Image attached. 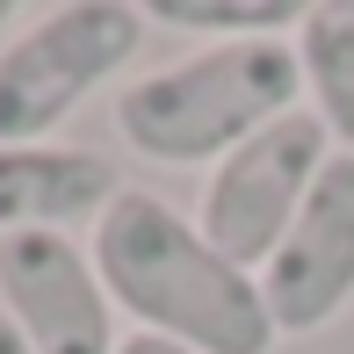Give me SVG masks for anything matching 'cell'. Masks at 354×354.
<instances>
[{
  "label": "cell",
  "mask_w": 354,
  "mask_h": 354,
  "mask_svg": "<svg viewBox=\"0 0 354 354\" xmlns=\"http://www.w3.org/2000/svg\"><path fill=\"white\" fill-rule=\"evenodd\" d=\"M0 354H37V347H29V340H22V333H15V326H8V318H0Z\"/></svg>",
  "instance_id": "8fae6325"
},
{
  "label": "cell",
  "mask_w": 354,
  "mask_h": 354,
  "mask_svg": "<svg viewBox=\"0 0 354 354\" xmlns=\"http://www.w3.org/2000/svg\"><path fill=\"white\" fill-rule=\"evenodd\" d=\"M159 29H203L210 44H253V37H297V0H152Z\"/></svg>",
  "instance_id": "9c48e42d"
},
{
  "label": "cell",
  "mask_w": 354,
  "mask_h": 354,
  "mask_svg": "<svg viewBox=\"0 0 354 354\" xmlns=\"http://www.w3.org/2000/svg\"><path fill=\"white\" fill-rule=\"evenodd\" d=\"M289 51H297L304 109L326 123L333 152H354V8H347V0H318V8H304Z\"/></svg>",
  "instance_id": "ba28073f"
},
{
  "label": "cell",
  "mask_w": 354,
  "mask_h": 354,
  "mask_svg": "<svg viewBox=\"0 0 354 354\" xmlns=\"http://www.w3.org/2000/svg\"><path fill=\"white\" fill-rule=\"evenodd\" d=\"M152 15L138 0H58L0 44V145H51L138 58Z\"/></svg>",
  "instance_id": "3957f363"
},
{
  "label": "cell",
  "mask_w": 354,
  "mask_h": 354,
  "mask_svg": "<svg viewBox=\"0 0 354 354\" xmlns=\"http://www.w3.org/2000/svg\"><path fill=\"white\" fill-rule=\"evenodd\" d=\"M116 354H188V347H174V340H152V333H123V347Z\"/></svg>",
  "instance_id": "30bf717a"
},
{
  "label": "cell",
  "mask_w": 354,
  "mask_h": 354,
  "mask_svg": "<svg viewBox=\"0 0 354 354\" xmlns=\"http://www.w3.org/2000/svg\"><path fill=\"white\" fill-rule=\"evenodd\" d=\"M0 29H15V0H0Z\"/></svg>",
  "instance_id": "7c38bea8"
},
{
  "label": "cell",
  "mask_w": 354,
  "mask_h": 354,
  "mask_svg": "<svg viewBox=\"0 0 354 354\" xmlns=\"http://www.w3.org/2000/svg\"><path fill=\"white\" fill-rule=\"evenodd\" d=\"M261 297L282 340L326 333L354 304V152H333L297 224L261 268Z\"/></svg>",
  "instance_id": "8992f818"
},
{
  "label": "cell",
  "mask_w": 354,
  "mask_h": 354,
  "mask_svg": "<svg viewBox=\"0 0 354 354\" xmlns=\"http://www.w3.org/2000/svg\"><path fill=\"white\" fill-rule=\"evenodd\" d=\"M333 159V138L311 109H289L268 131H253L239 152H224L210 174H203V196H196V224L203 239L224 253V261L253 268L261 275L268 253L282 246V232L297 224L304 196L318 188Z\"/></svg>",
  "instance_id": "277c9868"
},
{
  "label": "cell",
  "mask_w": 354,
  "mask_h": 354,
  "mask_svg": "<svg viewBox=\"0 0 354 354\" xmlns=\"http://www.w3.org/2000/svg\"><path fill=\"white\" fill-rule=\"evenodd\" d=\"M304 80L289 37H253V44H203L188 58L138 73L116 87V138L123 152L152 167H217L239 152L253 131L289 116Z\"/></svg>",
  "instance_id": "7a4b0ae2"
},
{
  "label": "cell",
  "mask_w": 354,
  "mask_h": 354,
  "mask_svg": "<svg viewBox=\"0 0 354 354\" xmlns=\"http://www.w3.org/2000/svg\"><path fill=\"white\" fill-rule=\"evenodd\" d=\"M87 253L102 268L116 311L152 340H174L188 354H275L261 275L203 239L196 217H181L152 188H123L87 232Z\"/></svg>",
  "instance_id": "6da1fadb"
},
{
  "label": "cell",
  "mask_w": 354,
  "mask_h": 354,
  "mask_svg": "<svg viewBox=\"0 0 354 354\" xmlns=\"http://www.w3.org/2000/svg\"><path fill=\"white\" fill-rule=\"evenodd\" d=\"M123 196V174L109 152L87 145H0V232H73L102 224Z\"/></svg>",
  "instance_id": "52a82bcc"
},
{
  "label": "cell",
  "mask_w": 354,
  "mask_h": 354,
  "mask_svg": "<svg viewBox=\"0 0 354 354\" xmlns=\"http://www.w3.org/2000/svg\"><path fill=\"white\" fill-rule=\"evenodd\" d=\"M0 318L37 354H116V297L73 232H0Z\"/></svg>",
  "instance_id": "5b68a950"
}]
</instances>
